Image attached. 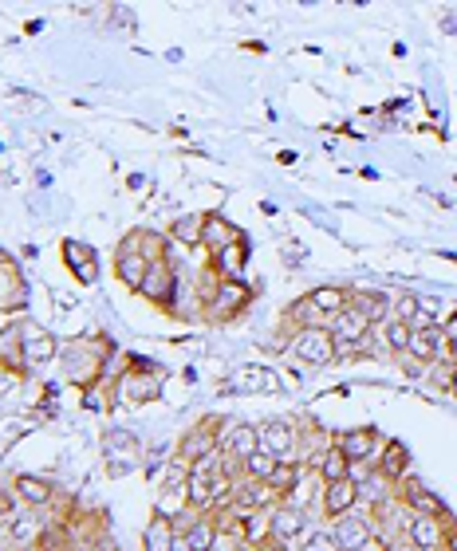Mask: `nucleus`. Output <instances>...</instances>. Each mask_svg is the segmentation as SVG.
<instances>
[{
    "label": "nucleus",
    "mask_w": 457,
    "mask_h": 551,
    "mask_svg": "<svg viewBox=\"0 0 457 551\" xmlns=\"http://www.w3.org/2000/svg\"><path fill=\"white\" fill-rule=\"evenodd\" d=\"M12 504H16V500H12V492H4V489H0V516H4V512H8Z\"/></svg>",
    "instance_id": "41"
},
{
    "label": "nucleus",
    "mask_w": 457,
    "mask_h": 551,
    "mask_svg": "<svg viewBox=\"0 0 457 551\" xmlns=\"http://www.w3.org/2000/svg\"><path fill=\"white\" fill-rule=\"evenodd\" d=\"M221 429H225V418H201L197 426H190L182 437H178V449H174V465H182V469H190L197 461H205V457H213L217 449H221Z\"/></svg>",
    "instance_id": "3"
},
{
    "label": "nucleus",
    "mask_w": 457,
    "mask_h": 551,
    "mask_svg": "<svg viewBox=\"0 0 457 551\" xmlns=\"http://www.w3.org/2000/svg\"><path fill=\"white\" fill-rule=\"evenodd\" d=\"M304 469H308V465H300V461H276V469H272V477H268V489L284 500L288 492L296 489V481L304 477Z\"/></svg>",
    "instance_id": "29"
},
{
    "label": "nucleus",
    "mask_w": 457,
    "mask_h": 551,
    "mask_svg": "<svg viewBox=\"0 0 457 551\" xmlns=\"http://www.w3.org/2000/svg\"><path fill=\"white\" fill-rule=\"evenodd\" d=\"M197 300H201V315H205L209 323L225 327V323H233V319H241V315L249 311L253 292H249L241 280H217V276L209 272V280H205V288L197 292Z\"/></svg>",
    "instance_id": "1"
},
{
    "label": "nucleus",
    "mask_w": 457,
    "mask_h": 551,
    "mask_svg": "<svg viewBox=\"0 0 457 551\" xmlns=\"http://www.w3.org/2000/svg\"><path fill=\"white\" fill-rule=\"evenodd\" d=\"M276 504H280V496L268 489V481L241 477V481L233 485V508H241V512H268V508H276Z\"/></svg>",
    "instance_id": "18"
},
{
    "label": "nucleus",
    "mask_w": 457,
    "mask_h": 551,
    "mask_svg": "<svg viewBox=\"0 0 457 551\" xmlns=\"http://www.w3.org/2000/svg\"><path fill=\"white\" fill-rule=\"evenodd\" d=\"M146 268H150V260L142 256V248H138V233H127L119 248H115V280L127 288V292H138L142 288V280H146Z\"/></svg>",
    "instance_id": "10"
},
{
    "label": "nucleus",
    "mask_w": 457,
    "mask_h": 551,
    "mask_svg": "<svg viewBox=\"0 0 457 551\" xmlns=\"http://www.w3.org/2000/svg\"><path fill=\"white\" fill-rule=\"evenodd\" d=\"M170 551H194V548H190V540H186V532H178V528H174V540H170Z\"/></svg>",
    "instance_id": "39"
},
{
    "label": "nucleus",
    "mask_w": 457,
    "mask_h": 551,
    "mask_svg": "<svg viewBox=\"0 0 457 551\" xmlns=\"http://www.w3.org/2000/svg\"><path fill=\"white\" fill-rule=\"evenodd\" d=\"M300 551H339V548H335V540H331L324 528H320V532H316V536H312V540H308Z\"/></svg>",
    "instance_id": "37"
},
{
    "label": "nucleus",
    "mask_w": 457,
    "mask_h": 551,
    "mask_svg": "<svg viewBox=\"0 0 457 551\" xmlns=\"http://www.w3.org/2000/svg\"><path fill=\"white\" fill-rule=\"evenodd\" d=\"M245 256H249L245 241L221 248V252H213V256H209V272H213L217 280H237V276H241V268H245Z\"/></svg>",
    "instance_id": "26"
},
{
    "label": "nucleus",
    "mask_w": 457,
    "mask_h": 551,
    "mask_svg": "<svg viewBox=\"0 0 457 551\" xmlns=\"http://www.w3.org/2000/svg\"><path fill=\"white\" fill-rule=\"evenodd\" d=\"M351 508H359V492H355L351 481H331V485H324V492H320V516H324V520H339V516L351 512Z\"/></svg>",
    "instance_id": "20"
},
{
    "label": "nucleus",
    "mask_w": 457,
    "mask_h": 551,
    "mask_svg": "<svg viewBox=\"0 0 457 551\" xmlns=\"http://www.w3.org/2000/svg\"><path fill=\"white\" fill-rule=\"evenodd\" d=\"M450 394L457 398V363H454V378H450Z\"/></svg>",
    "instance_id": "42"
},
{
    "label": "nucleus",
    "mask_w": 457,
    "mask_h": 551,
    "mask_svg": "<svg viewBox=\"0 0 457 551\" xmlns=\"http://www.w3.org/2000/svg\"><path fill=\"white\" fill-rule=\"evenodd\" d=\"M138 296H142L150 307H158V311H170V315H174V300H178V268H174V260H170V256L150 260V268H146V280H142Z\"/></svg>",
    "instance_id": "5"
},
{
    "label": "nucleus",
    "mask_w": 457,
    "mask_h": 551,
    "mask_svg": "<svg viewBox=\"0 0 457 551\" xmlns=\"http://www.w3.org/2000/svg\"><path fill=\"white\" fill-rule=\"evenodd\" d=\"M394 500H398L406 512H414V516L450 520V508H446V500H442V496H438L434 489H426L422 481H414V477H406V481H398V485H394Z\"/></svg>",
    "instance_id": "9"
},
{
    "label": "nucleus",
    "mask_w": 457,
    "mask_h": 551,
    "mask_svg": "<svg viewBox=\"0 0 457 551\" xmlns=\"http://www.w3.org/2000/svg\"><path fill=\"white\" fill-rule=\"evenodd\" d=\"M241 469H245V477H253V481H268V477H272V469H276V457H272V453H264V449H257V453H253Z\"/></svg>",
    "instance_id": "33"
},
{
    "label": "nucleus",
    "mask_w": 457,
    "mask_h": 551,
    "mask_svg": "<svg viewBox=\"0 0 457 551\" xmlns=\"http://www.w3.org/2000/svg\"><path fill=\"white\" fill-rule=\"evenodd\" d=\"M170 540H174V520L162 512H150L142 528V551H170Z\"/></svg>",
    "instance_id": "27"
},
{
    "label": "nucleus",
    "mask_w": 457,
    "mask_h": 551,
    "mask_svg": "<svg viewBox=\"0 0 457 551\" xmlns=\"http://www.w3.org/2000/svg\"><path fill=\"white\" fill-rule=\"evenodd\" d=\"M418 315V296H391V319L410 323Z\"/></svg>",
    "instance_id": "34"
},
{
    "label": "nucleus",
    "mask_w": 457,
    "mask_h": 551,
    "mask_svg": "<svg viewBox=\"0 0 457 551\" xmlns=\"http://www.w3.org/2000/svg\"><path fill=\"white\" fill-rule=\"evenodd\" d=\"M40 551H79V544H75V532H71V524L48 520V528H44V536H40Z\"/></svg>",
    "instance_id": "30"
},
{
    "label": "nucleus",
    "mask_w": 457,
    "mask_h": 551,
    "mask_svg": "<svg viewBox=\"0 0 457 551\" xmlns=\"http://www.w3.org/2000/svg\"><path fill=\"white\" fill-rule=\"evenodd\" d=\"M327 536L335 540V548L339 551L371 548V544H375V516H371V512H363V508H351V512H343L339 520H331Z\"/></svg>",
    "instance_id": "6"
},
{
    "label": "nucleus",
    "mask_w": 457,
    "mask_h": 551,
    "mask_svg": "<svg viewBox=\"0 0 457 551\" xmlns=\"http://www.w3.org/2000/svg\"><path fill=\"white\" fill-rule=\"evenodd\" d=\"M351 307L363 311L375 327L391 319V296H387V292H351Z\"/></svg>",
    "instance_id": "28"
},
{
    "label": "nucleus",
    "mask_w": 457,
    "mask_h": 551,
    "mask_svg": "<svg viewBox=\"0 0 457 551\" xmlns=\"http://www.w3.org/2000/svg\"><path fill=\"white\" fill-rule=\"evenodd\" d=\"M44 528H48V520H40L36 508H20V504H16V508L8 512V532H12V544H16V548L40 544Z\"/></svg>",
    "instance_id": "19"
},
{
    "label": "nucleus",
    "mask_w": 457,
    "mask_h": 551,
    "mask_svg": "<svg viewBox=\"0 0 457 551\" xmlns=\"http://www.w3.org/2000/svg\"><path fill=\"white\" fill-rule=\"evenodd\" d=\"M16 551H40V544H28V548H16Z\"/></svg>",
    "instance_id": "44"
},
{
    "label": "nucleus",
    "mask_w": 457,
    "mask_h": 551,
    "mask_svg": "<svg viewBox=\"0 0 457 551\" xmlns=\"http://www.w3.org/2000/svg\"><path fill=\"white\" fill-rule=\"evenodd\" d=\"M375 469L398 485V481H406L410 477V449L402 445V441H383V449H379V461H375Z\"/></svg>",
    "instance_id": "22"
},
{
    "label": "nucleus",
    "mask_w": 457,
    "mask_h": 551,
    "mask_svg": "<svg viewBox=\"0 0 457 551\" xmlns=\"http://www.w3.org/2000/svg\"><path fill=\"white\" fill-rule=\"evenodd\" d=\"M308 469H312V473H316L324 485H331V481H347V473H351V461H347V457L335 449V441H331V445H324V449L316 453V461H312Z\"/></svg>",
    "instance_id": "25"
},
{
    "label": "nucleus",
    "mask_w": 457,
    "mask_h": 551,
    "mask_svg": "<svg viewBox=\"0 0 457 551\" xmlns=\"http://www.w3.org/2000/svg\"><path fill=\"white\" fill-rule=\"evenodd\" d=\"M363 551H387V548H383V544H379V540H375V544H371V548H363Z\"/></svg>",
    "instance_id": "43"
},
{
    "label": "nucleus",
    "mask_w": 457,
    "mask_h": 551,
    "mask_svg": "<svg viewBox=\"0 0 457 551\" xmlns=\"http://www.w3.org/2000/svg\"><path fill=\"white\" fill-rule=\"evenodd\" d=\"M375 335L383 339V351H391V355H406V339H410V327H406V323L387 319V323L375 327Z\"/></svg>",
    "instance_id": "32"
},
{
    "label": "nucleus",
    "mask_w": 457,
    "mask_h": 551,
    "mask_svg": "<svg viewBox=\"0 0 457 551\" xmlns=\"http://www.w3.org/2000/svg\"><path fill=\"white\" fill-rule=\"evenodd\" d=\"M261 449V429L257 426H241V422H225L221 429V453L237 457L241 465Z\"/></svg>",
    "instance_id": "16"
},
{
    "label": "nucleus",
    "mask_w": 457,
    "mask_h": 551,
    "mask_svg": "<svg viewBox=\"0 0 457 551\" xmlns=\"http://www.w3.org/2000/svg\"><path fill=\"white\" fill-rule=\"evenodd\" d=\"M209 551H245V544H241L233 532H221V528H217V540H213Z\"/></svg>",
    "instance_id": "35"
},
{
    "label": "nucleus",
    "mask_w": 457,
    "mask_h": 551,
    "mask_svg": "<svg viewBox=\"0 0 457 551\" xmlns=\"http://www.w3.org/2000/svg\"><path fill=\"white\" fill-rule=\"evenodd\" d=\"M442 551H457V528H450V524H446V544H442Z\"/></svg>",
    "instance_id": "40"
},
{
    "label": "nucleus",
    "mask_w": 457,
    "mask_h": 551,
    "mask_svg": "<svg viewBox=\"0 0 457 551\" xmlns=\"http://www.w3.org/2000/svg\"><path fill=\"white\" fill-rule=\"evenodd\" d=\"M288 351L308 367H335V339L327 327H300L288 339Z\"/></svg>",
    "instance_id": "8"
},
{
    "label": "nucleus",
    "mask_w": 457,
    "mask_h": 551,
    "mask_svg": "<svg viewBox=\"0 0 457 551\" xmlns=\"http://www.w3.org/2000/svg\"><path fill=\"white\" fill-rule=\"evenodd\" d=\"M261 449L272 453L276 461H300V426H292V422H268V426H261Z\"/></svg>",
    "instance_id": "14"
},
{
    "label": "nucleus",
    "mask_w": 457,
    "mask_h": 551,
    "mask_svg": "<svg viewBox=\"0 0 457 551\" xmlns=\"http://www.w3.org/2000/svg\"><path fill=\"white\" fill-rule=\"evenodd\" d=\"M402 540L414 551H442L446 544V520H434V516H414L406 512V528H402Z\"/></svg>",
    "instance_id": "13"
},
{
    "label": "nucleus",
    "mask_w": 457,
    "mask_h": 551,
    "mask_svg": "<svg viewBox=\"0 0 457 551\" xmlns=\"http://www.w3.org/2000/svg\"><path fill=\"white\" fill-rule=\"evenodd\" d=\"M442 339H457V311H450V319H442Z\"/></svg>",
    "instance_id": "38"
},
{
    "label": "nucleus",
    "mask_w": 457,
    "mask_h": 551,
    "mask_svg": "<svg viewBox=\"0 0 457 551\" xmlns=\"http://www.w3.org/2000/svg\"><path fill=\"white\" fill-rule=\"evenodd\" d=\"M115 394H119V406H146V402H154V398L162 394V374L150 367V363L134 359L131 367L119 374Z\"/></svg>",
    "instance_id": "4"
},
{
    "label": "nucleus",
    "mask_w": 457,
    "mask_h": 551,
    "mask_svg": "<svg viewBox=\"0 0 457 551\" xmlns=\"http://www.w3.org/2000/svg\"><path fill=\"white\" fill-rule=\"evenodd\" d=\"M28 307V284L16 272V264H0V311H24Z\"/></svg>",
    "instance_id": "23"
},
{
    "label": "nucleus",
    "mask_w": 457,
    "mask_h": 551,
    "mask_svg": "<svg viewBox=\"0 0 457 551\" xmlns=\"http://www.w3.org/2000/svg\"><path fill=\"white\" fill-rule=\"evenodd\" d=\"M335 449L347 457V461H379V449H383V437L379 429L371 426H355V429H343V433H331Z\"/></svg>",
    "instance_id": "11"
},
{
    "label": "nucleus",
    "mask_w": 457,
    "mask_h": 551,
    "mask_svg": "<svg viewBox=\"0 0 457 551\" xmlns=\"http://www.w3.org/2000/svg\"><path fill=\"white\" fill-rule=\"evenodd\" d=\"M186 477H190V469H182V465H170L166 469V477L158 481V496H154V512H162V516H182V512H190L186 508Z\"/></svg>",
    "instance_id": "12"
},
{
    "label": "nucleus",
    "mask_w": 457,
    "mask_h": 551,
    "mask_svg": "<svg viewBox=\"0 0 457 551\" xmlns=\"http://www.w3.org/2000/svg\"><path fill=\"white\" fill-rule=\"evenodd\" d=\"M418 311H422L426 319H434V323H442V304H438L434 296H418Z\"/></svg>",
    "instance_id": "36"
},
{
    "label": "nucleus",
    "mask_w": 457,
    "mask_h": 551,
    "mask_svg": "<svg viewBox=\"0 0 457 551\" xmlns=\"http://www.w3.org/2000/svg\"><path fill=\"white\" fill-rule=\"evenodd\" d=\"M56 355H60L56 335L44 331L40 323L24 319V323H20V363H24V370L36 374V370H44L48 363H56Z\"/></svg>",
    "instance_id": "7"
},
{
    "label": "nucleus",
    "mask_w": 457,
    "mask_h": 551,
    "mask_svg": "<svg viewBox=\"0 0 457 551\" xmlns=\"http://www.w3.org/2000/svg\"><path fill=\"white\" fill-rule=\"evenodd\" d=\"M347 304H351V288L324 284V288H312L304 300H296V304L284 311V319L296 323V331H300V327H327Z\"/></svg>",
    "instance_id": "2"
},
{
    "label": "nucleus",
    "mask_w": 457,
    "mask_h": 551,
    "mask_svg": "<svg viewBox=\"0 0 457 551\" xmlns=\"http://www.w3.org/2000/svg\"><path fill=\"white\" fill-rule=\"evenodd\" d=\"M237 241H241V233L221 213H201V245L209 248V256L221 252V248L237 245Z\"/></svg>",
    "instance_id": "21"
},
{
    "label": "nucleus",
    "mask_w": 457,
    "mask_h": 551,
    "mask_svg": "<svg viewBox=\"0 0 457 551\" xmlns=\"http://www.w3.org/2000/svg\"><path fill=\"white\" fill-rule=\"evenodd\" d=\"M320 492H324V481H320L312 469H304V477L296 481V489L288 492L280 504H288V508H300V512H320Z\"/></svg>",
    "instance_id": "24"
},
{
    "label": "nucleus",
    "mask_w": 457,
    "mask_h": 551,
    "mask_svg": "<svg viewBox=\"0 0 457 551\" xmlns=\"http://www.w3.org/2000/svg\"><path fill=\"white\" fill-rule=\"evenodd\" d=\"M12 500H16L20 508H36V512H44V508L56 504V485H52L48 477L20 473V477L12 481Z\"/></svg>",
    "instance_id": "15"
},
{
    "label": "nucleus",
    "mask_w": 457,
    "mask_h": 551,
    "mask_svg": "<svg viewBox=\"0 0 457 551\" xmlns=\"http://www.w3.org/2000/svg\"><path fill=\"white\" fill-rule=\"evenodd\" d=\"M327 331H331V339H339V343H367L371 331H375V323H371L363 311H355V307L347 304L327 323Z\"/></svg>",
    "instance_id": "17"
},
{
    "label": "nucleus",
    "mask_w": 457,
    "mask_h": 551,
    "mask_svg": "<svg viewBox=\"0 0 457 551\" xmlns=\"http://www.w3.org/2000/svg\"><path fill=\"white\" fill-rule=\"evenodd\" d=\"M170 237L178 241V245H201V213H182V217H174L170 221Z\"/></svg>",
    "instance_id": "31"
}]
</instances>
